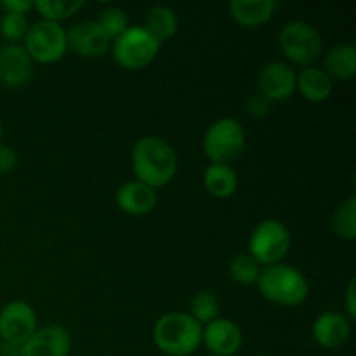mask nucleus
Here are the masks:
<instances>
[{"label":"nucleus","mask_w":356,"mask_h":356,"mask_svg":"<svg viewBox=\"0 0 356 356\" xmlns=\"http://www.w3.org/2000/svg\"><path fill=\"white\" fill-rule=\"evenodd\" d=\"M132 169L138 181L149 188L169 184L177 172V155L159 136H145L132 148Z\"/></svg>","instance_id":"f257e3e1"},{"label":"nucleus","mask_w":356,"mask_h":356,"mask_svg":"<svg viewBox=\"0 0 356 356\" xmlns=\"http://www.w3.org/2000/svg\"><path fill=\"white\" fill-rule=\"evenodd\" d=\"M204 327L184 312H170L160 316L153 327V341L162 353L188 356L200 348Z\"/></svg>","instance_id":"f03ea898"},{"label":"nucleus","mask_w":356,"mask_h":356,"mask_svg":"<svg viewBox=\"0 0 356 356\" xmlns=\"http://www.w3.org/2000/svg\"><path fill=\"white\" fill-rule=\"evenodd\" d=\"M256 284L264 299L287 308L299 306L309 294V284L305 275L298 268L284 263L271 264L261 270Z\"/></svg>","instance_id":"7ed1b4c3"},{"label":"nucleus","mask_w":356,"mask_h":356,"mask_svg":"<svg viewBox=\"0 0 356 356\" xmlns=\"http://www.w3.org/2000/svg\"><path fill=\"white\" fill-rule=\"evenodd\" d=\"M202 148L211 163L229 165V162L238 159L245 148V129L236 118H219L205 131Z\"/></svg>","instance_id":"20e7f679"},{"label":"nucleus","mask_w":356,"mask_h":356,"mask_svg":"<svg viewBox=\"0 0 356 356\" xmlns=\"http://www.w3.org/2000/svg\"><path fill=\"white\" fill-rule=\"evenodd\" d=\"M278 42L289 61L305 66V68L315 63L323 49L318 30L302 19L289 21L287 24H284L278 35Z\"/></svg>","instance_id":"39448f33"},{"label":"nucleus","mask_w":356,"mask_h":356,"mask_svg":"<svg viewBox=\"0 0 356 356\" xmlns=\"http://www.w3.org/2000/svg\"><path fill=\"white\" fill-rule=\"evenodd\" d=\"M291 249V232L278 219H264L254 228L249 240L250 256L259 264L282 263Z\"/></svg>","instance_id":"423d86ee"},{"label":"nucleus","mask_w":356,"mask_h":356,"mask_svg":"<svg viewBox=\"0 0 356 356\" xmlns=\"http://www.w3.org/2000/svg\"><path fill=\"white\" fill-rule=\"evenodd\" d=\"M68 49L66 30L54 21L42 19L28 26L24 35V51L38 63H56Z\"/></svg>","instance_id":"0eeeda50"},{"label":"nucleus","mask_w":356,"mask_h":356,"mask_svg":"<svg viewBox=\"0 0 356 356\" xmlns=\"http://www.w3.org/2000/svg\"><path fill=\"white\" fill-rule=\"evenodd\" d=\"M160 42L148 33L145 26H129L113 40V58L124 68L139 70L155 59Z\"/></svg>","instance_id":"6e6552de"},{"label":"nucleus","mask_w":356,"mask_h":356,"mask_svg":"<svg viewBox=\"0 0 356 356\" xmlns=\"http://www.w3.org/2000/svg\"><path fill=\"white\" fill-rule=\"evenodd\" d=\"M37 330V313L28 302L10 301L0 312V339L23 346Z\"/></svg>","instance_id":"1a4fd4ad"},{"label":"nucleus","mask_w":356,"mask_h":356,"mask_svg":"<svg viewBox=\"0 0 356 356\" xmlns=\"http://www.w3.org/2000/svg\"><path fill=\"white\" fill-rule=\"evenodd\" d=\"M298 72L287 61H271L259 72L257 92L266 96L271 103L285 101L294 94Z\"/></svg>","instance_id":"9d476101"},{"label":"nucleus","mask_w":356,"mask_h":356,"mask_svg":"<svg viewBox=\"0 0 356 356\" xmlns=\"http://www.w3.org/2000/svg\"><path fill=\"white\" fill-rule=\"evenodd\" d=\"M66 42L82 58H99L108 51L111 38L97 21H79L66 31Z\"/></svg>","instance_id":"9b49d317"},{"label":"nucleus","mask_w":356,"mask_h":356,"mask_svg":"<svg viewBox=\"0 0 356 356\" xmlns=\"http://www.w3.org/2000/svg\"><path fill=\"white\" fill-rule=\"evenodd\" d=\"M72 337L65 327L47 325L35 330L33 336L21 346L23 356H70Z\"/></svg>","instance_id":"f8f14e48"},{"label":"nucleus","mask_w":356,"mask_h":356,"mask_svg":"<svg viewBox=\"0 0 356 356\" xmlns=\"http://www.w3.org/2000/svg\"><path fill=\"white\" fill-rule=\"evenodd\" d=\"M242 330L228 318H216L207 323L202 336V343L214 356H233L242 348Z\"/></svg>","instance_id":"ddd939ff"},{"label":"nucleus","mask_w":356,"mask_h":356,"mask_svg":"<svg viewBox=\"0 0 356 356\" xmlns=\"http://www.w3.org/2000/svg\"><path fill=\"white\" fill-rule=\"evenodd\" d=\"M313 339L325 350H337L348 343L351 336V322L348 316L336 312L322 313L313 322Z\"/></svg>","instance_id":"4468645a"},{"label":"nucleus","mask_w":356,"mask_h":356,"mask_svg":"<svg viewBox=\"0 0 356 356\" xmlns=\"http://www.w3.org/2000/svg\"><path fill=\"white\" fill-rule=\"evenodd\" d=\"M31 76V58L23 45L7 44L0 49V82L7 87H21Z\"/></svg>","instance_id":"2eb2a0df"},{"label":"nucleus","mask_w":356,"mask_h":356,"mask_svg":"<svg viewBox=\"0 0 356 356\" xmlns=\"http://www.w3.org/2000/svg\"><path fill=\"white\" fill-rule=\"evenodd\" d=\"M115 202L124 212L132 216L148 214L156 205V193L153 188L141 181H125L115 193Z\"/></svg>","instance_id":"dca6fc26"},{"label":"nucleus","mask_w":356,"mask_h":356,"mask_svg":"<svg viewBox=\"0 0 356 356\" xmlns=\"http://www.w3.org/2000/svg\"><path fill=\"white\" fill-rule=\"evenodd\" d=\"M277 6L275 0H232L228 9L238 24L245 28H257L273 17Z\"/></svg>","instance_id":"f3484780"},{"label":"nucleus","mask_w":356,"mask_h":356,"mask_svg":"<svg viewBox=\"0 0 356 356\" xmlns=\"http://www.w3.org/2000/svg\"><path fill=\"white\" fill-rule=\"evenodd\" d=\"M323 72L330 80H351L356 75V47L350 42L332 45L323 56Z\"/></svg>","instance_id":"a211bd4d"},{"label":"nucleus","mask_w":356,"mask_h":356,"mask_svg":"<svg viewBox=\"0 0 356 356\" xmlns=\"http://www.w3.org/2000/svg\"><path fill=\"white\" fill-rule=\"evenodd\" d=\"M296 89L312 103H322L332 94V80L322 68L306 66L298 73Z\"/></svg>","instance_id":"6ab92c4d"},{"label":"nucleus","mask_w":356,"mask_h":356,"mask_svg":"<svg viewBox=\"0 0 356 356\" xmlns=\"http://www.w3.org/2000/svg\"><path fill=\"white\" fill-rule=\"evenodd\" d=\"M204 184L216 198H228L238 188V176L228 163H211L204 170Z\"/></svg>","instance_id":"aec40b11"},{"label":"nucleus","mask_w":356,"mask_h":356,"mask_svg":"<svg viewBox=\"0 0 356 356\" xmlns=\"http://www.w3.org/2000/svg\"><path fill=\"white\" fill-rule=\"evenodd\" d=\"M145 28L148 33L162 44L163 40H169L177 31V16L170 7L155 6L148 10L145 19Z\"/></svg>","instance_id":"412c9836"},{"label":"nucleus","mask_w":356,"mask_h":356,"mask_svg":"<svg viewBox=\"0 0 356 356\" xmlns=\"http://www.w3.org/2000/svg\"><path fill=\"white\" fill-rule=\"evenodd\" d=\"M332 232L341 240H355L356 238V200L355 197L346 198L337 205L332 214Z\"/></svg>","instance_id":"4be33fe9"},{"label":"nucleus","mask_w":356,"mask_h":356,"mask_svg":"<svg viewBox=\"0 0 356 356\" xmlns=\"http://www.w3.org/2000/svg\"><path fill=\"white\" fill-rule=\"evenodd\" d=\"M228 273L233 282L240 285H252L256 284L261 273V264L254 259L250 254H236L229 261Z\"/></svg>","instance_id":"5701e85b"},{"label":"nucleus","mask_w":356,"mask_h":356,"mask_svg":"<svg viewBox=\"0 0 356 356\" xmlns=\"http://www.w3.org/2000/svg\"><path fill=\"white\" fill-rule=\"evenodd\" d=\"M82 0H37L35 2V7L44 16V19L54 21V23L72 17L82 9Z\"/></svg>","instance_id":"b1692460"},{"label":"nucleus","mask_w":356,"mask_h":356,"mask_svg":"<svg viewBox=\"0 0 356 356\" xmlns=\"http://www.w3.org/2000/svg\"><path fill=\"white\" fill-rule=\"evenodd\" d=\"M190 315L193 316L202 327L214 322L219 315V301L218 298H216V294H212L211 291L198 292L193 298V301H191Z\"/></svg>","instance_id":"393cba45"},{"label":"nucleus","mask_w":356,"mask_h":356,"mask_svg":"<svg viewBox=\"0 0 356 356\" xmlns=\"http://www.w3.org/2000/svg\"><path fill=\"white\" fill-rule=\"evenodd\" d=\"M96 21L106 31V35L111 40H115L118 35H122L129 28L127 13L120 9V7H106L104 10H101L99 17Z\"/></svg>","instance_id":"a878e982"},{"label":"nucleus","mask_w":356,"mask_h":356,"mask_svg":"<svg viewBox=\"0 0 356 356\" xmlns=\"http://www.w3.org/2000/svg\"><path fill=\"white\" fill-rule=\"evenodd\" d=\"M28 31V19L24 14L16 13H3L2 19H0V33L7 40H19L24 38Z\"/></svg>","instance_id":"bb28decb"},{"label":"nucleus","mask_w":356,"mask_h":356,"mask_svg":"<svg viewBox=\"0 0 356 356\" xmlns=\"http://www.w3.org/2000/svg\"><path fill=\"white\" fill-rule=\"evenodd\" d=\"M271 106H273V103L261 92L250 94L245 101L247 111H249L252 117H264V115L270 113Z\"/></svg>","instance_id":"cd10ccee"},{"label":"nucleus","mask_w":356,"mask_h":356,"mask_svg":"<svg viewBox=\"0 0 356 356\" xmlns=\"http://www.w3.org/2000/svg\"><path fill=\"white\" fill-rule=\"evenodd\" d=\"M17 155L10 146L0 143V174L10 172L16 167Z\"/></svg>","instance_id":"c85d7f7f"},{"label":"nucleus","mask_w":356,"mask_h":356,"mask_svg":"<svg viewBox=\"0 0 356 356\" xmlns=\"http://www.w3.org/2000/svg\"><path fill=\"white\" fill-rule=\"evenodd\" d=\"M31 7H35V2L31 0H3L2 2V9L6 13L26 14Z\"/></svg>","instance_id":"c756f323"},{"label":"nucleus","mask_w":356,"mask_h":356,"mask_svg":"<svg viewBox=\"0 0 356 356\" xmlns=\"http://www.w3.org/2000/svg\"><path fill=\"white\" fill-rule=\"evenodd\" d=\"M356 282L351 280L350 285H348L346 291V309H348V320L356 318Z\"/></svg>","instance_id":"7c9ffc66"},{"label":"nucleus","mask_w":356,"mask_h":356,"mask_svg":"<svg viewBox=\"0 0 356 356\" xmlns=\"http://www.w3.org/2000/svg\"><path fill=\"white\" fill-rule=\"evenodd\" d=\"M0 356H23L21 355V346H16V344L3 343L0 344Z\"/></svg>","instance_id":"2f4dec72"},{"label":"nucleus","mask_w":356,"mask_h":356,"mask_svg":"<svg viewBox=\"0 0 356 356\" xmlns=\"http://www.w3.org/2000/svg\"><path fill=\"white\" fill-rule=\"evenodd\" d=\"M2 132H3V127H2V118H0V139H2Z\"/></svg>","instance_id":"473e14b6"},{"label":"nucleus","mask_w":356,"mask_h":356,"mask_svg":"<svg viewBox=\"0 0 356 356\" xmlns=\"http://www.w3.org/2000/svg\"><path fill=\"white\" fill-rule=\"evenodd\" d=\"M259 356H264V355H259Z\"/></svg>","instance_id":"72a5a7b5"}]
</instances>
